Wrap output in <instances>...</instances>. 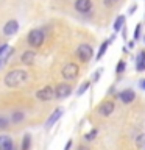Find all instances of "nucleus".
<instances>
[{
  "mask_svg": "<svg viewBox=\"0 0 145 150\" xmlns=\"http://www.w3.org/2000/svg\"><path fill=\"white\" fill-rule=\"evenodd\" d=\"M77 56L80 58L81 63H87L91 61V58L94 56V49L89 44H80L77 49Z\"/></svg>",
  "mask_w": 145,
  "mask_h": 150,
  "instance_id": "7ed1b4c3",
  "label": "nucleus"
},
{
  "mask_svg": "<svg viewBox=\"0 0 145 150\" xmlns=\"http://www.w3.org/2000/svg\"><path fill=\"white\" fill-rule=\"evenodd\" d=\"M9 124V119L8 117H5V116H0V130H5L8 127Z\"/></svg>",
  "mask_w": 145,
  "mask_h": 150,
  "instance_id": "5701e85b",
  "label": "nucleus"
},
{
  "mask_svg": "<svg viewBox=\"0 0 145 150\" xmlns=\"http://www.w3.org/2000/svg\"><path fill=\"white\" fill-rule=\"evenodd\" d=\"M134 44H136V42H134V41H131V42H128V47H130V49H133Z\"/></svg>",
  "mask_w": 145,
  "mask_h": 150,
  "instance_id": "2f4dec72",
  "label": "nucleus"
},
{
  "mask_svg": "<svg viewBox=\"0 0 145 150\" xmlns=\"http://www.w3.org/2000/svg\"><path fill=\"white\" fill-rule=\"evenodd\" d=\"M125 22H126V17L125 16H117V19L114 21V25H112V28H114V31H120L122 28L125 27Z\"/></svg>",
  "mask_w": 145,
  "mask_h": 150,
  "instance_id": "dca6fc26",
  "label": "nucleus"
},
{
  "mask_svg": "<svg viewBox=\"0 0 145 150\" xmlns=\"http://www.w3.org/2000/svg\"><path fill=\"white\" fill-rule=\"evenodd\" d=\"M31 149V136L30 134H25L22 138V145H20V150H30Z\"/></svg>",
  "mask_w": 145,
  "mask_h": 150,
  "instance_id": "f3484780",
  "label": "nucleus"
},
{
  "mask_svg": "<svg viewBox=\"0 0 145 150\" xmlns=\"http://www.w3.org/2000/svg\"><path fill=\"white\" fill-rule=\"evenodd\" d=\"M114 41H115V35H112V36L109 38V39H106L105 42H101L100 49H98V53L95 55V59H97V61L103 58V55H105L106 52H108V47H109V45H111V44H112V42H114Z\"/></svg>",
  "mask_w": 145,
  "mask_h": 150,
  "instance_id": "f8f14e48",
  "label": "nucleus"
},
{
  "mask_svg": "<svg viewBox=\"0 0 145 150\" xmlns=\"http://www.w3.org/2000/svg\"><path fill=\"white\" fill-rule=\"evenodd\" d=\"M23 119H25V112L23 111H14L13 116H11V120L14 124H19V122H22Z\"/></svg>",
  "mask_w": 145,
  "mask_h": 150,
  "instance_id": "a211bd4d",
  "label": "nucleus"
},
{
  "mask_svg": "<svg viewBox=\"0 0 145 150\" xmlns=\"http://www.w3.org/2000/svg\"><path fill=\"white\" fill-rule=\"evenodd\" d=\"M136 70H139V72L145 70V52H140L136 56Z\"/></svg>",
  "mask_w": 145,
  "mask_h": 150,
  "instance_id": "2eb2a0df",
  "label": "nucleus"
},
{
  "mask_svg": "<svg viewBox=\"0 0 145 150\" xmlns=\"http://www.w3.org/2000/svg\"><path fill=\"white\" fill-rule=\"evenodd\" d=\"M136 9H137V3L131 5V6H130V9H128V14H130V16H131V14H134V11H136Z\"/></svg>",
  "mask_w": 145,
  "mask_h": 150,
  "instance_id": "a878e982",
  "label": "nucleus"
},
{
  "mask_svg": "<svg viewBox=\"0 0 145 150\" xmlns=\"http://www.w3.org/2000/svg\"><path fill=\"white\" fill-rule=\"evenodd\" d=\"M101 74H103V69H101V67H100V69H97L95 72H94L92 81H98V80H100V77H101Z\"/></svg>",
  "mask_w": 145,
  "mask_h": 150,
  "instance_id": "b1692460",
  "label": "nucleus"
},
{
  "mask_svg": "<svg viewBox=\"0 0 145 150\" xmlns=\"http://www.w3.org/2000/svg\"><path fill=\"white\" fill-rule=\"evenodd\" d=\"M125 69H126V63H125V59H119V61H117V67H115V74H117V75L123 74V72H125Z\"/></svg>",
  "mask_w": 145,
  "mask_h": 150,
  "instance_id": "aec40b11",
  "label": "nucleus"
},
{
  "mask_svg": "<svg viewBox=\"0 0 145 150\" xmlns=\"http://www.w3.org/2000/svg\"><path fill=\"white\" fill-rule=\"evenodd\" d=\"M17 31H19V22L17 21L11 19V21H8L5 23V27H3V35L5 36H13V35H16Z\"/></svg>",
  "mask_w": 145,
  "mask_h": 150,
  "instance_id": "1a4fd4ad",
  "label": "nucleus"
},
{
  "mask_svg": "<svg viewBox=\"0 0 145 150\" xmlns=\"http://www.w3.org/2000/svg\"><path fill=\"white\" fill-rule=\"evenodd\" d=\"M89 86H91V81H84L81 86H80V89L77 91V96H78V97H80V96H83V94L89 89Z\"/></svg>",
  "mask_w": 145,
  "mask_h": 150,
  "instance_id": "412c9836",
  "label": "nucleus"
},
{
  "mask_svg": "<svg viewBox=\"0 0 145 150\" xmlns=\"http://www.w3.org/2000/svg\"><path fill=\"white\" fill-rule=\"evenodd\" d=\"M0 150H16L11 136H8V134L0 136Z\"/></svg>",
  "mask_w": 145,
  "mask_h": 150,
  "instance_id": "ddd939ff",
  "label": "nucleus"
},
{
  "mask_svg": "<svg viewBox=\"0 0 145 150\" xmlns=\"http://www.w3.org/2000/svg\"><path fill=\"white\" fill-rule=\"evenodd\" d=\"M98 134V130L97 128H94V130H91V131H89V133H86V134H84V139H86V141H94V139H95V136Z\"/></svg>",
  "mask_w": 145,
  "mask_h": 150,
  "instance_id": "4be33fe9",
  "label": "nucleus"
},
{
  "mask_svg": "<svg viewBox=\"0 0 145 150\" xmlns=\"http://www.w3.org/2000/svg\"><path fill=\"white\" fill-rule=\"evenodd\" d=\"M78 72H80V67L78 64L75 63H67L63 67V70H61V75H63L64 80H75L78 77Z\"/></svg>",
  "mask_w": 145,
  "mask_h": 150,
  "instance_id": "20e7f679",
  "label": "nucleus"
},
{
  "mask_svg": "<svg viewBox=\"0 0 145 150\" xmlns=\"http://www.w3.org/2000/svg\"><path fill=\"white\" fill-rule=\"evenodd\" d=\"M63 112H64L63 108H56V110L50 114L49 119H47V122H45V130H51V128H53V125L61 119V117H63Z\"/></svg>",
  "mask_w": 145,
  "mask_h": 150,
  "instance_id": "0eeeda50",
  "label": "nucleus"
},
{
  "mask_svg": "<svg viewBox=\"0 0 145 150\" xmlns=\"http://www.w3.org/2000/svg\"><path fill=\"white\" fill-rule=\"evenodd\" d=\"M72 144H73V141L69 139L67 142H65V145H64V150H70V149H72Z\"/></svg>",
  "mask_w": 145,
  "mask_h": 150,
  "instance_id": "bb28decb",
  "label": "nucleus"
},
{
  "mask_svg": "<svg viewBox=\"0 0 145 150\" xmlns=\"http://www.w3.org/2000/svg\"><path fill=\"white\" fill-rule=\"evenodd\" d=\"M34 59H36V52L34 50H25L20 55V63L25 64V66L33 64V63H34Z\"/></svg>",
  "mask_w": 145,
  "mask_h": 150,
  "instance_id": "4468645a",
  "label": "nucleus"
},
{
  "mask_svg": "<svg viewBox=\"0 0 145 150\" xmlns=\"http://www.w3.org/2000/svg\"><path fill=\"white\" fill-rule=\"evenodd\" d=\"M28 80H30V74H28L25 69H13L5 75L3 83L6 88L14 89V88H19V86H22V84H25Z\"/></svg>",
  "mask_w": 145,
  "mask_h": 150,
  "instance_id": "f257e3e1",
  "label": "nucleus"
},
{
  "mask_svg": "<svg viewBox=\"0 0 145 150\" xmlns=\"http://www.w3.org/2000/svg\"><path fill=\"white\" fill-rule=\"evenodd\" d=\"M114 108H115L114 102H112V100H106V102H103L101 105L98 106V112H100L101 116L108 117V116H111L112 112H114Z\"/></svg>",
  "mask_w": 145,
  "mask_h": 150,
  "instance_id": "9d476101",
  "label": "nucleus"
},
{
  "mask_svg": "<svg viewBox=\"0 0 145 150\" xmlns=\"http://www.w3.org/2000/svg\"><path fill=\"white\" fill-rule=\"evenodd\" d=\"M27 41L33 49H39V47H42V44L45 42L44 30H41V28H33V30H30V33H28V36H27Z\"/></svg>",
  "mask_w": 145,
  "mask_h": 150,
  "instance_id": "f03ea898",
  "label": "nucleus"
},
{
  "mask_svg": "<svg viewBox=\"0 0 145 150\" xmlns=\"http://www.w3.org/2000/svg\"><path fill=\"white\" fill-rule=\"evenodd\" d=\"M75 9L81 14H87L92 9V0H75Z\"/></svg>",
  "mask_w": 145,
  "mask_h": 150,
  "instance_id": "6e6552de",
  "label": "nucleus"
},
{
  "mask_svg": "<svg viewBox=\"0 0 145 150\" xmlns=\"http://www.w3.org/2000/svg\"><path fill=\"white\" fill-rule=\"evenodd\" d=\"M8 49H9V45L6 44V42L0 45V58H2V56H5V53H6V52H8Z\"/></svg>",
  "mask_w": 145,
  "mask_h": 150,
  "instance_id": "393cba45",
  "label": "nucleus"
},
{
  "mask_svg": "<svg viewBox=\"0 0 145 150\" xmlns=\"http://www.w3.org/2000/svg\"><path fill=\"white\" fill-rule=\"evenodd\" d=\"M117 0H103V3L106 5V6H111V5H114Z\"/></svg>",
  "mask_w": 145,
  "mask_h": 150,
  "instance_id": "cd10ccee",
  "label": "nucleus"
},
{
  "mask_svg": "<svg viewBox=\"0 0 145 150\" xmlns=\"http://www.w3.org/2000/svg\"><path fill=\"white\" fill-rule=\"evenodd\" d=\"M119 100L122 102V103H131L133 100H136V94H134V91L133 89H125V91H122V92H119Z\"/></svg>",
  "mask_w": 145,
  "mask_h": 150,
  "instance_id": "9b49d317",
  "label": "nucleus"
},
{
  "mask_svg": "<svg viewBox=\"0 0 145 150\" xmlns=\"http://www.w3.org/2000/svg\"><path fill=\"white\" fill-rule=\"evenodd\" d=\"M53 91H55V97L61 100V98H67L72 94V86L69 83H59Z\"/></svg>",
  "mask_w": 145,
  "mask_h": 150,
  "instance_id": "39448f33",
  "label": "nucleus"
},
{
  "mask_svg": "<svg viewBox=\"0 0 145 150\" xmlns=\"http://www.w3.org/2000/svg\"><path fill=\"white\" fill-rule=\"evenodd\" d=\"M78 150H89V147H86V145H80Z\"/></svg>",
  "mask_w": 145,
  "mask_h": 150,
  "instance_id": "7c9ffc66",
  "label": "nucleus"
},
{
  "mask_svg": "<svg viewBox=\"0 0 145 150\" xmlns=\"http://www.w3.org/2000/svg\"><path fill=\"white\" fill-rule=\"evenodd\" d=\"M140 36H142V23H137L134 28V33H133V41H139L140 39Z\"/></svg>",
  "mask_w": 145,
  "mask_h": 150,
  "instance_id": "6ab92c4d",
  "label": "nucleus"
},
{
  "mask_svg": "<svg viewBox=\"0 0 145 150\" xmlns=\"http://www.w3.org/2000/svg\"><path fill=\"white\" fill-rule=\"evenodd\" d=\"M140 88L145 91V80H140Z\"/></svg>",
  "mask_w": 145,
  "mask_h": 150,
  "instance_id": "c756f323",
  "label": "nucleus"
},
{
  "mask_svg": "<svg viewBox=\"0 0 145 150\" xmlns=\"http://www.w3.org/2000/svg\"><path fill=\"white\" fill-rule=\"evenodd\" d=\"M53 97H55V91L51 86H45V88H42L36 92V98L41 102H50Z\"/></svg>",
  "mask_w": 145,
  "mask_h": 150,
  "instance_id": "423d86ee",
  "label": "nucleus"
},
{
  "mask_svg": "<svg viewBox=\"0 0 145 150\" xmlns=\"http://www.w3.org/2000/svg\"><path fill=\"white\" fill-rule=\"evenodd\" d=\"M144 42H145V36H144Z\"/></svg>",
  "mask_w": 145,
  "mask_h": 150,
  "instance_id": "473e14b6",
  "label": "nucleus"
},
{
  "mask_svg": "<svg viewBox=\"0 0 145 150\" xmlns=\"http://www.w3.org/2000/svg\"><path fill=\"white\" fill-rule=\"evenodd\" d=\"M5 64H6V63H5V59H3V56H2V58H0V69H2Z\"/></svg>",
  "mask_w": 145,
  "mask_h": 150,
  "instance_id": "c85d7f7f",
  "label": "nucleus"
}]
</instances>
